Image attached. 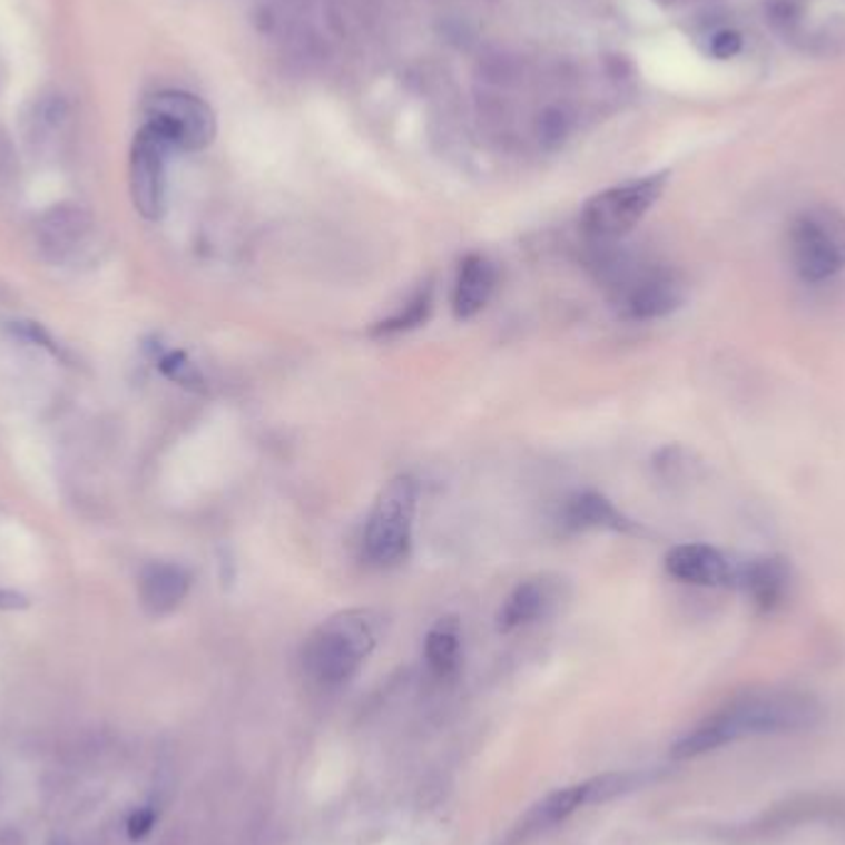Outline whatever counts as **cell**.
I'll use <instances>...</instances> for the list:
<instances>
[{"instance_id":"obj_1","label":"cell","mask_w":845,"mask_h":845,"mask_svg":"<svg viewBox=\"0 0 845 845\" xmlns=\"http://www.w3.org/2000/svg\"><path fill=\"white\" fill-rule=\"evenodd\" d=\"M821 705L814 695L792 687H764L737 695L700 725H695L672 747V757L692 759L754 737L794 735L816 727Z\"/></svg>"},{"instance_id":"obj_2","label":"cell","mask_w":845,"mask_h":845,"mask_svg":"<svg viewBox=\"0 0 845 845\" xmlns=\"http://www.w3.org/2000/svg\"><path fill=\"white\" fill-rule=\"evenodd\" d=\"M589 265L608 292V299L628 322L665 320L685 307L690 285L670 263L628 250L623 240L591 243Z\"/></svg>"},{"instance_id":"obj_3","label":"cell","mask_w":845,"mask_h":845,"mask_svg":"<svg viewBox=\"0 0 845 845\" xmlns=\"http://www.w3.org/2000/svg\"><path fill=\"white\" fill-rule=\"evenodd\" d=\"M381 618L369 608H348L322 621L304 640L302 668L320 687L346 685L379 643Z\"/></svg>"},{"instance_id":"obj_4","label":"cell","mask_w":845,"mask_h":845,"mask_svg":"<svg viewBox=\"0 0 845 845\" xmlns=\"http://www.w3.org/2000/svg\"><path fill=\"white\" fill-rule=\"evenodd\" d=\"M786 255L794 275L821 285L845 269V216L833 206H810L788 225Z\"/></svg>"},{"instance_id":"obj_5","label":"cell","mask_w":845,"mask_h":845,"mask_svg":"<svg viewBox=\"0 0 845 845\" xmlns=\"http://www.w3.org/2000/svg\"><path fill=\"white\" fill-rule=\"evenodd\" d=\"M419 510V484L399 475L383 484L364 527V557L379 569H393L409 559L413 522Z\"/></svg>"},{"instance_id":"obj_6","label":"cell","mask_w":845,"mask_h":845,"mask_svg":"<svg viewBox=\"0 0 845 845\" xmlns=\"http://www.w3.org/2000/svg\"><path fill=\"white\" fill-rule=\"evenodd\" d=\"M670 174H650L591 196L581 208V230L589 243H618L643 220L668 188Z\"/></svg>"},{"instance_id":"obj_7","label":"cell","mask_w":845,"mask_h":845,"mask_svg":"<svg viewBox=\"0 0 845 845\" xmlns=\"http://www.w3.org/2000/svg\"><path fill=\"white\" fill-rule=\"evenodd\" d=\"M146 115L151 127L168 144L171 151H200L216 139L218 124L213 109L190 92H159L146 101Z\"/></svg>"},{"instance_id":"obj_8","label":"cell","mask_w":845,"mask_h":845,"mask_svg":"<svg viewBox=\"0 0 845 845\" xmlns=\"http://www.w3.org/2000/svg\"><path fill=\"white\" fill-rule=\"evenodd\" d=\"M640 782H643V776L623 772V774L593 776V779L583 784L559 788V792L549 794L544 802L532 806V810L524 816L522 824L517 826L514 838H527V836H532V833L557 826L561 824V821H567L571 814H577L579 808L606 802V798H613L618 794L628 792V788H633Z\"/></svg>"},{"instance_id":"obj_9","label":"cell","mask_w":845,"mask_h":845,"mask_svg":"<svg viewBox=\"0 0 845 845\" xmlns=\"http://www.w3.org/2000/svg\"><path fill=\"white\" fill-rule=\"evenodd\" d=\"M168 144L151 127H141L131 146V200L139 216L159 220L166 210V156Z\"/></svg>"},{"instance_id":"obj_10","label":"cell","mask_w":845,"mask_h":845,"mask_svg":"<svg viewBox=\"0 0 845 845\" xmlns=\"http://www.w3.org/2000/svg\"><path fill=\"white\" fill-rule=\"evenodd\" d=\"M794 586L796 573L786 557L757 554L737 563L735 589L745 593L747 601L764 616L786 608L794 596Z\"/></svg>"},{"instance_id":"obj_11","label":"cell","mask_w":845,"mask_h":845,"mask_svg":"<svg viewBox=\"0 0 845 845\" xmlns=\"http://www.w3.org/2000/svg\"><path fill=\"white\" fill-rule=\"evenodd\" d=\"M737 559L713 544H678L665 554V571L675 581L700 589H735Z\"/></svg>"},{"instance_id":"obj_12","label":"cell","mask_w":845,"mask_h":845,"mask_svg":"<svg viewBox=\"0 0 845 845\" xmlns=\"http://www.w3.org/2000/svg\"><path fill=\"white\" fill-rule=\"evenodd\" d=\"M561 591L563 583L554 577H534L520 581L500 608L498 628L502 633H512V630L542 621L559 606Z\"/></svg>"},{"instance_id":"obj_13","label":"cell","mask_w":845,"mask_h":845,"mask_svg":"<svg viewBox=\"0 0 845 845\" xmlns=\"http://www.w3.org/2000/svg\"><path fill=\"white\" fill-rule=\"evenodd\" d=\"M559 524L567 529V532H638V524L630 520V517H626L611 500L603 498L601 492L593 490L573 492L561 507Z\"/></svg>"},{"instance_id":"obj_14","label":"cell","mask_w":845,"mask_h":845,"mask_svg":"<svg viewBox=\"0 0 845 845\" xmlns=\"http://www.w3.org/2000/svg\"><path fill=\"white\" fill-rule=\"evenodd\" d=\"M498 287V267L482 253H470L458 265L453 282V314L463 322L472 320L488 307Z\"/></svg>"},{"instance_id":"obj_15","label":"cell","mask_w":845,"mask_h":845,"mask_svg":"<svg viewBox=\"0 0 845 845\" xmlns=\"http://www.w3.org/2000/svg\"><path fill=\"white\" fill-rule=\"evenodd\" d=\"M190 571L176 561H151L141 569L139 596L151 616H166L186 601L190 591Z\"/></svg>"},{"instance_id":"obj_16","label":"cell","mask_w":845,"mask_h":845,"mask_svg":"<svg viewBox=\"0 0 845 845\" xmlns=\"http://www.w3.org/2000/svg\"><path fill=\"white\" fill-rule=\"evenodd\" d=\"M433 312V285L425 282L413 295L405 299L403 307H399L393 314H389L386 320H379L374 326H371L369 334L374 340H391V336L399 334H409L413 330H419L428 322Z\"/></svg>"},{"instance_id":"obj_17","label":"cell","mask_w":845,"mask_h":845,"mask_svg":"<svg viewBox=\"0 0 845 845\" xmlns=\"http://www.w3.org/2000/svg\"><path fill=\"white\" fill-rule=\"evenodd\" d=\"M460 623L458 618H441L425 636V660L441 678L453 675L460 665Z\"/></svg>"},{"instance_id":"obj_18","label":"cell","mask_w":845,"mask_h":845,"mask_svg":"<svg viewBox=\"0 0 845 845\" xmlns=\"http://www.w3.org/2000/svg\"><path fill=\"white\" fill-rule=\"evenodd\" d=\"M156 366H159L161 374L178 383V386L194 393L206 391V376L200 374V369L190 362V358L184 352H164L159 358H156Z\"/></svg>"},{"instance_id":"obj_19","label":"cell","mask_w":845,"mask_h":845,"mask_svg":"<svg viewBox=\"0 0 845 845\" xmlns=\"http://www.w3.org/2000/svg\"><path fill=\"white\" fill-rule=\"evenodd\" d=\"M741 48H745L741 32L731 30V28L715 30L713 36H709V42H707V52L713 55L715 60H731V58H737V55L741 52Z\"/></svg>"},{"instance_id":"obj_20","label":"cell","mask_w":845,"mask_h":845,"mask_svg":"<svg viewBox=\"0 0 845 845\" xmlns=\"http://www.w3.org/2000/svg\"><path fill=\"white\" fill-rule=\"evenodd\" d=\"M567 131H569L567 117H563L559 109H549L544 111V117L539 119V139H542V144L549 146V149L559 146L563 137H567Z\"/></svg>"},{"instance_id":"obj_21","label":"cell","mask_w":845,"mask_h":845,"mask_svg":"<svg viewBox=\"0 0 845 845\" xmlns=\"http://www.w3.org/2000/svg\"><path fill=\"white\" fill-rule=\"evenodd\" d=\"M10 330H13L20 336V340H26V342L36 344V346H42V348H48V352L52 356H60L62 354L60 346L55 344V340L50 336V332L45 330V326L38 324V322H28V320L13 322V324H10Z\"/></svg>"},{"instance_id":"obj_22","label":"cell","mask_w":845,"mask_h":845,"mask_svg":"<svg viewBox=\"0 0 845 845\" xmlns=\"http://www.w3.org/2000/svg\"><path fill=\"white\" fill-rule=\"evenodd\" d=\"M156 824V810L151 806H144V808H137L129 818V838L139 841L144 836H149V831L154 828Z\"/></svg>"},{"instance_id":"obj_23","label":"cell","mask_w":845,"mask_h":845,"mask_svg":"<svg viewBox=\"0 0 845 845\" xmlns=\"http://www.w3.org/2000/svg\"><path fill=\"white\" fill-rule=\"evenodd\" d=\"M40 117H42V121H48L50 127H58V124H62V119L67 117L65 99L60 95L45 99L40 105Z\"/></svg>"},{"instance_id":"obj_24","label":"cell","mask_w":845,"mask_h":845,"mask_svg":"<svg viewBox=\"0 0 845 845\" xmlns=\"http://www.w3.org/2000/svg\"><path fill=\"white\" fill-rule=\"evenodd\" d=\"M30 606V599L26 593L0 589V611H26Z\"/></svg>"}]
</instances>
